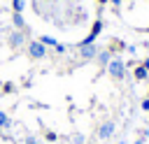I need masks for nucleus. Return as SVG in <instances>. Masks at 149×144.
<instances>
[{
    "mask_svg": "<svg viewBox=\"0 0 149 144\" xmlns=\"http://www.w3.org/2000/svg\"><path fill=\"white\" fill-rule=\"evenodd\" d=\"M9 42H12V44H14V46H19V44H21V42H23V35H21V33H14V35H12V37H9Z\"/></svg>",
    "mask_w": 149,
    "mask_h": 144,
    "instance_id": "0eeeda50",
    "label": "nucleus"
},
{
    "mask_svg": "<svg viewBox=\"0 0 149 144\" xmlns=\"http://www.w3.org/2000/svg\"><path fill=\"white\" fill-rule=\"evenodd\" d=\"M142 65H144V70L149 72V58H144V60H142Z\"/></svg>",
    "mask_w": 149,
    "mask_h": 144,
    "instance_id": "ddd939ff",
    "label": "nucleus"
},
{
    "mask_svg": "<svg viewBox=\"0 0 149 144\" xmlns=\"http://www.w3.org/2000/svg\"><path fill=\"white\" fill-rule=\"evenodd\" d=\"M109 60H112L109 51H100V53H98V63H100V65H109Z\"/></svg>",
    "mask_w": 149,
    "mask_h": 144,
    "instance_id": "423d86ee",
    "label": "nucleus"
},
{
    "mask_svg": "<svg viewBox=\"0 0 149 144\" xmlns=\"http://www.w3.org/2000/svg\"><path fill=\"white\" fill-rule=\"evenodd\" d=\"M30 56L33 58H44V44L42 42H33L30 44Z\"/></svg>",
    "mask_w": 149,
    "mask_h": 144,
    "instance_id": "20e7f679",
    "label": "nucleus"
},
{
    "mask_svg": "<svg viewBox=\"0 0 149 144\" xmlns=\"http://www.w3.org/2000/svg\"><path fill=\"white\" fill-rule=\"evenodd\" d=\"M14 26H16V28H21V26H23V16H21L19 12L14 14Z\"/></svg>",
    "mask_w": 149,
    "mask_h": 144,
    "instance_id": "9d476101",
    "label": "nucleus"
},
{
    "mask_svg": "<svg viewBox=\"0 0 149 144\" xmlns=\"http://www.w3.org/2000/svg\"><path fill=\"white\" fill-rule=\"evenodd\" d=\"M107 72H109V77L112 79H123V74H126V65H123V60L121 58H112L109 60V65H107Z\"/></svg>",
    "mask_w": 149,
    "mask_h": 144,
    "instance_id": "f257e3e1",
    "label": "nucleus"
},
{
    "mask_svg": "<svg viewBox=\"0 0 149 144\" xmlns=\"http://www.w3.org/2000/svg\"><path fill=\"white\" fill-rule=\"evenodd\" d=\"M119 144H123V142H119Z\"/></svg>",
    "mask_w": 149,
    "mask_h": 144,
    "instance_id": "2eb2a0df",
    "label": "nucleus"
},
{
    "mask_svg": "<svg viewBox=\"0 0 149 144\" xmlns=\"http://www.w3.org/2000/svg\"><path fill=\"white\" fill-rule=\"evenodd\" d=\"M40 42H42V44H49V46H56V39H54V37H47V35L40 37Z\"/></svg>",
    "mask_w": 149,
    "mask_h": 144,
    "instance_id": "6e6552de",
    "label": "nucleus"
},
{
    "mask_svg": "<svg viewBox=\"0 0 149 144\" xmlns=\"http://www.w3.org/2000/svg\"><path fill=\"white\" fill-rule=\"evenodd\" d=\"M79 51H81V58H84V60H91V58L98 56L95 44H79Z\"/></svg>",
    "mask_w": 149,
    "mask_h": 144,
    "instance_id": "f03ea898",
    "label": "nucleus"
},
{
    "mask_svg": "<svg viewBox=\"0 0 149 144\" xmlns=\"http://www.w3.org/2000/svg\"><path fill=\"white\" fill-rule=\"evenodd\" d=\"M23 7H26V0H14V9H16L19 14H21V9H23Z\"/></svg>",
    "mask_w": 149,
    "mask_h": 144,
    "instance_id": "9b49d317",
    "label": "nucleus"
},
{
    "mask_svg": "<svg viewBox=\"0 0 149 144\" xmlns=\"http://www.w3.org/2000/svg\"><path fill=\"white\" fill-rule=\"evenodd\" d=\"M147 77H149V72L144 70V65H137V67H135V79H137V81H144Z\"/></svg>",
    "mask_w": 149,
    "mask_h": 144,
    "instance_id": "39448f33",
    "label": "nucleus"
},
{
    "mask_svg": "<svg viewBox=\"0 0 149 144\" xmlns=\"http://www.w3.org/2000/svg\"><path fill=\"white\" fill-rule=\"evenodd\" d=\"M7 125H9V118L5 111H0V128H7Z\"/></svg>",
    "mask_w": 149,
    "mask_h": 144,
    "instance_id": "1a4fd4ad",
    "label": "nucleus"
},
{
    "mask_svg": "<svg viewBox=\"0 0 149 144\" xmlns=\"http://www.w3.org/2000/svg\"><path fill=\"white\" fill-rule=\"evenodd\" d=\"M109 2H112V5H121V0H109Z\"/></svg>",
    "mask_w": 149,
    "mask_h": 144,
    "instance_id": "4468645a",
    "label": "nucleus"
},
{
    "mask_svg": "<svg viewBox=\"0 0 149 144\" xmlns=\"http://www.w3.org/2000/svg\"><path fill=\"white\" fill-rule=\"evenodd\" d=\"M114 135V121H105L100 128H98V137L100 139H107V137H112Z\"/></svg>",
    "mask_w": 149,
    "mask_h": 144,
    "instance_id": "7ed1b4c3",
    "label": "nucleus"
},
{
    "mask_svg": "<svg viewBox=\"0 0 149 144\" xmlns=\"http://www.w3.org/2000/svg\"><path fill=\"white\" fill-rule=\"evenodd\" d=\"M142 109H144V111H149V98H147V100L142 102Z\"/></svg>",
    "mask_w": 149,
    "mask_h": 144,
    "instance_id": "f8f14e48",
    "label": "nucleus"
}]
</instances>
